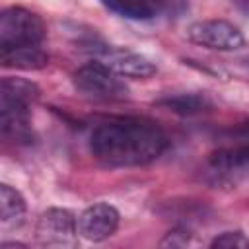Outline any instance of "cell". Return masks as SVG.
<instances>
[{"instance_id":"5b68a950","label":"cell","mask_w":249,"mask_h":249,"mask_svg":"<svg viewBox=\"0 0 249 249\" xmlns=\"http://www.w3.org/2000/svg\"><path fill=\"white\" fill-rule=\"evenodd\" d=\"M189 41L195 45L212 49V51H237L243 47L245 39L239 27L226 19H200L189 25L187 29Z\"/></svg>"},{"instance_id":"8fae6325","label":"cell","mask_w":249,"mask_h":249,"mask_svg":"<svg viewBox=\"0 0 249 249\" xmlns=\"http://www.w3.org/2000/svg\"><path fill=\"white\" fill-rule=\"evenodd\" d=\"M25 216L23 196L10 185H0V222L2 228H18Z\"/></svg>"},{"instance_id":"7a4b0ae2","label":"cell","mask_w":249,"mask_h":249,"mask_svg":"<svg viewBox=\"0 0 249 249\" xmlns=\"http://www.w3.org/2000/svg\"><path fill=\"white\" fill-rule=\"evenodd\" d=\"M72 84L78 93L97 101H115L128 95V88L121 76L101 60H91L80 66L72 76Z\"/></svg>"},{"instance_id":"5bb4252c","label":"cell","mask_w":249,"mask_h":249,"mask_svg":"<svg viewBox=\"0 0 249 249\" xmlns=\"http://www.w3.org/2000/svg\"><path fill=\"white\" fill-rule=\"evenodd\" d=\"M210 247H220V249H249V237L243 231H239V230L224 231V233L216 235L210 241Z\"/></svg>"},{"instance_id":"6da1fadb","label":"cell","mask_w":249,"mask_h":249,"mask_svg":"<svg viewBox=\"0 0 249 249\" xmlns=\"http://www.w3.org/2000/svg\"><path fill=\"white\" fill-rule=\"evenodd\" d=\"M169 146L165 132L150 119L111 117L89 134L91 156L109 167H138L158 160Z\"/></svg>"},{"instance_id":"3957f363","label":"cell","mask_w":249,"mask_h":249,"mask_svg":"<svg viewBox=\"0 0 249 249\" xmlns=\"http://www.w3.org/2000/svg\"><path fill=\"white\" fill-rule=\"evenodd\" d=\"M45 33L43 19L25 8L12 6L0 14V51L39 45L45 39Z\"/></svg>"},{"instance_id":"9a60e30c","label":"cell","mask_w":249,"mask_h":249,"mask_svg":"<svg viewBox=\"0 0 249 249\" xmlns=\"http://www.w3.org/2000/svg\"><path fill=\"white\" fill-rule=\"evenodd\" d=\"M191 243V233L185 228H175L171 231L165 233V237L161 239V247H185Z\"/></svg>"},{"instance_id":"9c48e42d","label":"cell","mask_w":249,"mask_h":249,"mask_svg":"<svg viewBox=\"0 0 249 249\" xmlns=\"http://www.w3.org/2000/svg\"><path fill=\"white\" fill-rule=\"evenodd\" d=\"M0 60H2V66H6V68L41 70L49 64V54L39 45H27V47L2 49L0 51Z\"/></svg>"},{"instance_id":"ba28073f","label":"cell","mask_w":249,"mask_h":249,"mask_svg":"<svg viewBox=\"0 0 249 249\" xmlns=\"http://www.w3.org/2000/svg\"><path fill=\"white\" fill-rule=\"evenodd\" d=\"M0 126L2 136L16 144L33 142V128L29 121V107L21 105H0Z\"/></svg>"},{"instance_id":"4fadbf2b","label":"cell","mask_w":249,"mask_h":249,"mask_svg":"<svg viewBox=\"0 0 249 249\" xmlns=\"http://www.w3.org/2000/svg\"><path fill=\"white\" fill-rule=\"evenodd\" d=\"M158 105H161L167 111H173L177 115H196L200 111H206L210 107V101L202 93H177V95L160 99Z\"/></svg>"},{"instance_id":"8992f818","label":"cell","mask_w":249,"mask_h":249,"mask_svg":"<svg viewBox=\"0 0 249 249\" xmlns=\"http://www.w3.org/2000/svg\"><path fill=\"white\" fill-rule=\"evenodd\" d=\"M119 210L109 202H95L78 216V233L88 241H103L119 228Z\"/></svg>"},{"instance_id":"277c9868","label":"cell","mask_w":249,"mask_h":249,"mask_svg":"<svg viewBox=\"0 0 249 249\" xmlns=\"http://www.w3.org/2000/svg\"><path fill=\"white\" fill-rule=\"evenodd\" d=\"M35 237L47 247H74L78 241V220L66 208H49L37 220Z\"/></svg>"},{"instance_id":"52a82bcc","label":"cell","mask_w":249,"mask_h":249,"mask_svg":"<svg viewBox=\"0 0 249 249\" xmlns=\"http://www.w3.org/2000/svg\"><path fill=\"white\" fill-rule=\"evenodd\" d=\"M101 54V62H105L113 72H117L121 78H134V80H146L156 74V64L146 58L144 54L132 53L128 49L119 47H107L103 45L101 51H95Z\"/></svg>"},{"instance_id":"30bf717a","label":"cell","mask_w":249,"mask_h":249,"mask_svg":"<svg viewBox=\"0 0 249 249\" xmlns=\"http://www.w3.org/2000/svg\"><path fill=\"white\" fill-rule=\"evenodd\" d=\"M39 97V88L23 78H2L0 84V105H21L31 107Z\"/></svg>"},{"instance_id":"7c38bea8","label":"cell","mask_w":249,"mask_h":249,"mask_svg":"<svg viewBox=\"0 0 249 249\" xmlns=\"http://www.w3.org/2000/svg\"><path fill=\"white\" fill-rule=\"evenodd\" d=\"M101 4L128 19H150L161 10L160 0H101Z\"/></svg>"}]
</instances>
